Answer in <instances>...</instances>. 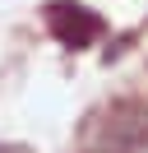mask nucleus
Returning <instances> with one entry per match:
<instances>
[{"label": "nucleus", "instance_id": "1", "mask_svg": "<svg viewBox=\"0 0 148 153\" xmlns=\"http://www.w3.org/2000/svg\"><path fill=\"white\" fill-rule=\"evenodd\" d=\"M46 28L65 47H88V42L102 37V19L92 10H83V5H70V0H60V5L46 10Z\"/></svg>", "mask_w": 148, "mask_h": 153}]
</instances>
